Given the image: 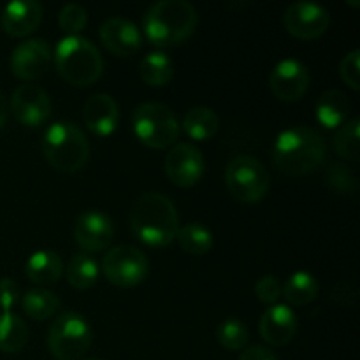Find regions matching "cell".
I'll return each mask as SVG.
<instances>
[{
    "instance_id": "1",
    "label": "cell",
    "mask_w": 360,
    "mask_h": 360,
    "mask_svg": "<svg viewBox=\"0 0 360 360\" xmlns=\"http://www.w3.org/2000/svg\"><path fill=\"white\" fill-rule=\"evenodd\" d=\"M271 155L273 165L281 174H311L327 157L326 137L308 125L288 127L276 136Z\"/></svg>"
},
{
    "instance_id": "2",
    "label": "cell",
    "mask_w": 360,
    "mask_h": 360,
    "mask_svg": "<svg viewBox=\"0 0 360 360\" xmlns=\"http://www.w3.org/2000/svg\"><path fill=\"white\" fill-rule=\"evenodd\" d=\"M130 229L141 243L162 248L176 241L179 214L167 195L160 192H146L132 204Z\"/></svg>"
},
{
    "instance_id": "3",
    "label": "cell",
    "mask_w": 360,
    "mask_h": 360,
    "mask_svg": "<svg viewBox=\"0 0 360 360\" xmlns=\"http://www.w3.org/2000/svg\"><path fill=\"white\" fill-rule=\"evenodd\" d=\"M144 34L157 48L181 44L197 27V9L186 0H158L144 14Z\"/></svg>"
},
{
    "instance_id": "4",
    "label": "cell",
    "mask_w": 360,
    "mask_h": 360,
    "mask_svg": "<svg viewBox=\"0 0 360 360\" xmlns=\"http://www.w3.org/2000/svg\"><path fill=\"white\" fill-rule=\"evenodd\" d=\"M53 62L60 76L72 86H90L104 72L101 51L83 35H65L60 39L53 51Z\"/></svg>"
},
{
    "instance_id": "5",
    "label": "cell",
    "mask_w": 360,
    "mask_h": 360,
    "mask_svg": "<svg viewBox=\"0 0 360 360\" xmlns=\"http://www.w3.org/2000/svg\"><path fill=\"white\" fill-rule=\"evenodd\" d=\"M42 153L56 171L77 172L90 158V141L76 123L55 122L42 136Z\"/></svg>"
},
{
    "instance_id": "6",
    "label": "cell",
    "mask_w": 360,
    "mask_h": 360,
    "mask_svg": "<svg viewBox=\"0 0 360 360\" xmlns=\"http://www.w3.org/2000/svg\"><path fill=\"white\" fill-rule=\"evenodd\" d=\"M46 343L56 360H79L94 343V330L83 315L67 309L53 320Z\"/></svg>"
},
{
    "instance_id": "7",
    "label": "cell",
    "mask_w": 360,
    "mask_h": 360,
    "mask_svg": "<svg viewBox=\"0 0 360 360\" xmlns=\"http://www.w3.org/2000/svg\"><path fill=\"white\" fill-rule=\"evenodd\" d=\"M132 129L137 139L151 150L174 146L181 127L174 111L162 102H143L132 112Z\"/></svg>"
},
{
    "instance_id": "8",
    "label": "cell",
    "mask_w": 360,
    "mask_h": 360,
    "mask_svg": "<svg viewBox=\"0 0 360 360\" xmlns=\"http://www.w3.org/2000/svg\"><path fill=\"white\" fill-rule=\"evenodd\" d=\"M225 185L236 200L253 204L267 195L271 178L262 162L250 155H238L225 167Z\"/></svg>"
},
{
    "instance_id": "9",
    "label": "cell",
    "mask_w": 360,
    "mask_h": 360,
    "mask_svg": "<svg viewBox=\"0 0 360 360\" xmlns=\"http://www.w3.org/2000/svg\"><path fill=\"white\" fill-rule=\"evenodd\" d=\"M101 269L111 285L120 288H132L148 278L150 260L136 246L118 245L108 250L102 259Z\"/></svg>"
},
{
    "instance_id": "10",
    "label": "cell",
    "mask_w": 360,
    "mask_h": 360,
    "mask_svg": "<svg viewBox=\"0 0 360 360\" xmlns=\"http://www.w3.org/2000/svg\"><path fill=\"white\" fill-rule=\"evenodd\" d=\"M283 25L287 32L302 41H313L327 32L330 25V13L316 2H294L285 9Z\"/></svg>"
},
{
    "instance_id": "11",
    "label": "cell",
    "mask_w": 360,
    "mask_h": 360,
    "mask_svg": "<svg viewBox=\"0 0 360 360\" xmlns=\"http://www.w3.org/2000/svg\"><path fill=\"white\" fill-rule=\"evenodd\" d=\"M53 62V51L48 41L41 37H32L20 42L13 49L9 58L11 72L21 81L39 79L48 72L49 65Z\"/></svg>"
},
{
    "instance_id": "12",
    "label": "cell",
    "mask_w": 360,
    "mask_h": 360,
    "mask_svg": "<svg viewBox=\"0 0 360 360\" xmlns=\"http://www.w3.org/2000/svg\"><path fill=\"white\" fill-rule=\"evenodd\" d=\"M164 169L167 178L181 188H190L200 181L206 169L204 155L195 144L176 143L167 151L164 160Z\"/></svg>"
},
{
    "instance_id": "13",
    "label": "cell",
    "mask_w": 360,
    "mask_h": 360,
    "mask_svg": "<svg viewBox=\"0 0 360 360\" xmlns=\"http://www.w3.org/2000/svg\"><path fill=\"white\" fill-rule=\"evenodd\" d=\"M51 98L39 84H20L9 98V111L25 127H41L51 116Z\"/></svg>"
},
{
    "instance_id": "14",
    "label": "cell",
    "mask_w": 360,
    "mask_h": 360,
    "mask_svg": "<svg viewBox=\"0 0 360 360\" xmlns=\"http://www.w3.org/2000/svg\"><path fill=\"white\" fill-rule=\"evenodd\" d=\"M309 70L297 58H283L274 65L269 76L271 91L283 102H295L304 97L309 88Z\"/></svg>"
},
{
    "instance_id": "15",
    "label": "cell",
    "mask_w": 360,
    "mask_h": 360,
    "mask_svg": "<svg viewBox=\"0 0 360 360\" xmlns=\"http://www.w3.org/2000/svg\"><path fill=\"white\" fill-rule=\"evenodd\" d=\"M115 238V224L111 217L101 210H86L76 218L74 239L84 252H102Z\"/></svg>"
},
{
    "instance_id": "16",
    "label": "cell",
    "mask_w": 360,
    "mask_h": 360,
    "mask_svg": "<svg viewBox=\"0 0 360 360\" xmlns=\"http://www.w3.org/2000/svg\"><path fill=\"white\" fill-rule=\"evenodd\" d=\"M98 37L104 48L116 56L134 55L143 44V35L137 25L122 16L108 18L98 28Z\"/></svg>"
},
{
    "instance_id": "17",
    "label": "cell",
    "mask_w": 360,
    "mask_h": 360,
    "mask_svg": "<svg viewBox=\"0 0 360 360\" xmlns=\"http://www.w3.org/2000/svg\"><path fill=\"white\" fill-rule=\"evenodd\" d=\"M297 330V315L287 304H273L262 313L259 333L271 347H285L290 343Z\"/></svg>"
},
{
    "instance_id": "18",
    "label": "cell",
    "mask_w": 360,
    "mask_h": 360,
    "mask_svg": "<svg viewBox=\"0 0 360 360\" xmlns=\"http://www.w3.org/2000/svg\"><path fill=\"white\" fill-rule=\"evenodd\" d=\"M83 122L95 136H111L120 123L118 102L109 94H94L83 105Z\"/></svg>"
},
{
    "instance_id": "19",
    "label": "cell",
    "mask_w": 360,
    "mask_h": 360,
    "mask_svg": "<svg viewBox=\"0 0 360 360\" xmlns=\"http://www.w3.org/2000/svg\"><path fill=\"white\" fill-rule=\"evenodd\" d=\"M42 21V6L35 0H14L7 4L0 16L4 32L13 37L34 34Z\"/></svg>"
},
{
    "instance_id": "20",
    "label": "cell",
    "mask_w": 360,
    "mask_h": 360,
    "mask_svg": "<svg viewBox=\"0 0 360 360\" xmlns=\"http://www.w3.org/2000/svg\"><path fill=\"white\" fill-rule=\"evenodd\" d=\"M63 260L53 250H37L25 262V274L37 287L56 283L63 274Z\"/></svg>"
},
{
    "instance_id": "21",
    "label": "cell",
    "mask_w": 360,
    "mask_h": 360,
    "mask_svg": "<svg viewBox=\"0 0 360 360\" xmlns=\"http://www.w3.org/2000/svg\"><path fill=\"white\" fill-rule=\"evenodd\" d=\"M352 111L350 98L341 90H326L316 102V120L326 129H338L348 120Z\"/></svg>"
},
{
    "instance_id": "22",
    "label": "cell",
    "mask_w": 360,
    "mask_h": 360,
    "mask_svg": "<svg viewBox=\"0 0 360 360\" xmlns=\"http://www.w3.org/2000/svg\"><path fill=\"white\" fill-rule=\"evenodd\" d=\"M139 76L148 86L162 88L174 77V62L165 51H151L141 60Z\"/></svg>"
},
{
    "instance_id": "23",
    "label": "cell",
    "mask_w": 360,
    "mask_h": 360,
    "mask_svg": "<svg viewBox=\"0 0 360 360\" xmlns=\"http://www.w3.org/2000/svg\"><path fill=\"white\" fill-rule=\"evenodd\" d=\"M179 127H183L186 136L192 137V139L207 141L217 136L218 129H220V118L211 108L197 105V108L186 111L183 123Z\"/></svg>"
},
{
    "instance_id": "24",
    "label": "cell",
    "mask_w": 360,
    "mask_h": 360,
    "mask_svg": "<svg viewBox=\"0 0 360 360\" xmlns=\"http://www.w3.org/2000/svg\"><path fill=\"white\" fill-rule=\"evenodd\" d=\"M20 302L25 315L30 316L32 320H39V322L49 320L60 309L58 295L42 287L30 288V290L25 292V295H21Z\"/></svg>"
},
{
    "instance_id": "25",
    "label": "cell",
    "mask_w": 360,
    "mask_h": 360,
    "mask_svg": "<svg viewBox=\"0 0 360 360\" xmlns=\"http://www.w3.org/2000/svg\"><path fill=\"white\" fill-rule=\"evenodd\" d=\"M63 271H65L69 285L76 290L91 288L97 283L98 274H101V267H98L97 260L90 253H76V255H72Z\"/></svg>"
},
{
    "instance_id": "26",
    "label": "cell",
    "mask_w": 360,
    "mask_h": 360,
    "mask_svg": "<svg viewBox=\"0 0 360 360\" xmlns=\"http://www.w3.org/2000/svg\"><path fill=\"white\" fill-rule=\"evenodd\" d=\"M28 327L16 313H0V352L18 354L28 343Z\"/></svg>"
},
{
    "instance_id": "27",
    "label": "cell",
    "mask_w": 360,
    "mask_h": 360,
    "mask_svg": "<svg viewBox=\"0 0 360 360\" xmlns=\"http://www.w3.org/2000/svg\"><path fill=\"white\" fill-rule=\"evenodd\" d=\"M320 292L319 280L308 271H295L285 281V287L281 295H285L287 302L292 306H308L316 299Z\"/></svg>"
},
{
    "instance_id": "28",
    "label": "cell",
    "mask_w": 360,
    "mask_h": 360,
    "mask_svg": "<svg viewBox=\"0 0 360 360\" xmlns=\"http://www.w3.org/2000/svg\"><path fill=\"white\" fill-rule=\"evenodd\" d=\"M178 245L188 255H206L211 248H213V234H211L210 229L204 224L199 221H192V224L179 225L178 236Z\"/></svg>"
},
{
    "instance_id": "29",
    "label": "cell",
    "mask_w": 360,
    "mask_h": 360,
    "mask_svg": "<svg viewBox=\"0 0 360 360\" xmlns=\"http://www.w3.org/2000/svg\"><path fill=\"white\" fill-rule=\"evenodd\" d=\"M359 127L360 122L359 118H350L343 123L341 127H338L336 134H334L333 146L336 155H340L341 158H347V160H359L360 153V144H359Z\"/></svg>"
},
{
    "instance_id": "30",
    "label": "cell",
    "mask_w": 360,
    "mask_h": 360,
    "mask_svg": "<svg viewBox=\"0 0 360 360\" xmlns=\"http://www.w3.org/2000/svg\"><path fill=\"white\" fill-rule=\"evenodd\" d=\"M217 340L225 350L243 352L248 347L250 330L239 319H227L218 326Z\"/></svg>"
},
{
    "instance_id": "31",
    "label": "cell",
    "mask_w": 360,
    "mask_h": 360,
    "mask_svg": "<svg viewBox=\"0 0 360 360\" xmlns=\"http://www.w3.org/2000/svg\"><path fill=\"white\" fill-rule=\"evenodd\" d=\"M323 179L330 190L341 195H354L359 188L357 176L347 164H341V162H333L327 165Z\"/></svg>"
},
{
    "instance_id": "32",
    "label": "cell",
    "mask_w": 360,
    "mask_h": 360,
    "mask_svg": "<svg viewBox=\"0 0 360 360\" xmlns=\"http://www.w3.org/2000/svg\"><path fill=\"white\" fill-rule=\"evenodd\" d=\"M58 23L67 35H79L88 25V13L79 4H65L60 9Z\"/></svg>"
},
{
    "instance_id": "33",
    "label": "cell",
    "mask_w": 360,
    "mask_h": 360,
    "mask_svg": "<svg viewBox=\"0 0 360 360\" xmlns=\"http://www.w3.org/2000/svg\"><path fill=\"white\" fill-rule=\"evenodd\" d=\"M341 79L348 84L354 91L360 90V51L352 49L343 56L340 62Z\"/></svg>"
},
{
    "instance_id": "34",
    "label": "cell",
    "mask_w": 360,
    "mask_h": 360,
    "mask_svg": "<svg viewBox=\"0 0 360 360\" xmlns=\"http://www.w3.org/2000/svg\"><path fill=\"white\" fill-rule=\"evenodd\" d=\"M281 292H283V287L280 285V280L273 276V274H266V276L257 280L255 295L264 304H276L278 299L281 297Z\"/></svg>"
},
{
    "instance_id": "35",
    "label": "cell",
    "mask_w": 360,
    "mask_h": 360,
    "mask_svg": "<svg viewBox=\"0 0 360 360\" xmlns=\"http://www.w3.org/2000/svg\"><path fill=\"white\" fill-rule=\"evenodd\" d=\"M21 301V292L13 278H0V311L11 313Z\"/></svg>"
},
{
    "instance_id": "36",
    "label": "cell",
    "mask_w": 360,
    "mask_h": 360,
    "mask_svg": "<svg viewBox=\"0 0 360 360\" xmlns=\"http://www.w3.org/2000/svg\"><path fill=\"white\" fill-rule=\"evenodd\" d=\"M330 299L341 308H354L355 301H357V288L352 281H340L334 285Z\"/></svg>"
},
{
    "instance_id": "37",
    "label": "cell",
    "mask_w": 360,
    "mask_h": 360,
    "mask_svg": "<svg viewBox=\"0 0 360 360\" xmlns=\"http://www.w3.org/2000/svg\"><path fill=\"white\" fill-rule=\"evenodd\" d=\"M238 360H280L274 355L273 350L262 345H253V347H246L241 352Z\"/></svg>"
},
{
    "instance_id": "38",
    "label": "cell",
    "mask_w": 360,
    "mask_h": 360,
    "mask_svg": "<svg viewBox=\"0 0 360 360\" xmlns=\"http://www.w3.org/2000/svg\"><path fill=\"white\" fill-rule=\"evenodd\" d=\"M7 116H9V101H7L6 95L0 91V129L6 125Z\"/></svg>"
},
{
    "instance_id": "39",
    "label": "cell",
    "mask_w": 360,
    "mask_h": 360,
    "mask_svg": "<svg viewBox=\"0 0 360 360\" xmlns=\"http://www.w3.org/2000/svg\"><path fill=\"white\" fill-rule=\"evenodd\" d=\"M84 360H102V359H84Z\"/></svg>"
}]
</instances>
